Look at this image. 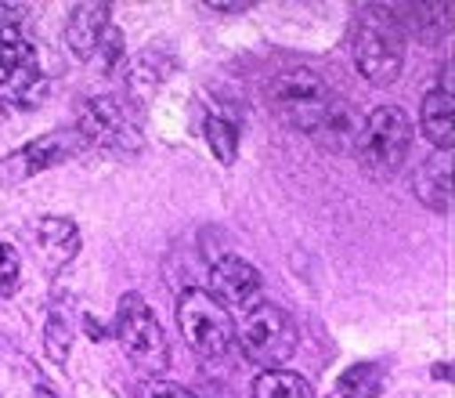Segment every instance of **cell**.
<instances>
[{
    "instance_id": "obj_1",
    "label": "cell",
    "mask_w": 455,
    "mask_h": 398,
    "mask_svg": "<svg viewBox=\"0 0 455 398\" xmlns=\"http://www.w3.org/2000/svg\"><path fill=\"white\" fill-rule=\"evenodd\" d=\"M267 102L282 120L293 131L307 134L315 145H322L329 152L355 149V138L362 131L355 105L344 94H336L329 87V80H322L315 69L297 66V69L278 73L267 84Z\"/></svg>"
},
{
    "instance_id": "obj_2",
    "label": "cell",
    "mask_w": 455,
    "mask_h": 398,
    "mask_svg": "<svg viewBox=\"0 0 455 398\" xmlns=\"http://www.w3.org/2000/svg\"><path fill=\"white\" fill-rule=\"evenodd\" d=\"M355 152L365 175L372 178H394L397 170L405 167L409 152H412V120L405 109L397 105H376L358 138H355Z\"/></svg>"
},
{
    "instance_id": "obj_3",
    "label": "cell",
    "mask_w": 455,
    "mask_h": 398,
    "mask_svg": "<svg viewBox=\"0 0 455 398\" xmlns=\"http://www.w3.org/2000/svg\"><path fill=\"white\" fill-rule=\"evenodd\" d=\"M235 345L253 366L271 370V366H282L286 359H293V352L300 345V329H297V319L282 305L260 301L243 312V322L235 326Z\"/></svg>"
},
{
    "instance_id": "obj_4",
    "label": "cell",
    "mask_w": 455,
    "mask_h": 398,
    "mask_svg": "<svg viewBox=\"0 0 455 398\" xmlns=\"http://www.w3.org/2000/svg\"><path fill=\"white\" fill-rule=\"evenodd\" d=\"M355 66L372 87H390L405 69V37L383 8H369V19H358Z\"/></svg>"
},
{
    "instance_id": "obj_5",
    "label": "cell",
    "mask_w": 455,
    "mask_h": 398,
    "mask_svg": "<svg viewBox=\"0 0 455 398\" xmlns=\"http://www.w3.org/2000/svg\"><path fill=\"white\" fill-rule=\"evenodd\" d=\"M178 326L185 345L199 359H224L235 348V319L224 305H217L206 290H185L178 297Z\"/></svg>"
},
{
    "instance_id": "obj_6",
    "label": "cell",
    "mask_w": 455,
    "mask_h": 398,
    "mask_svg": "<svg viewBox=\"0 0 455 398\" xmlns=\"http://www.w3.org/2000/svg\"><path fill=\"white\" fill-rule=\"evenodd\" d=\"M116 340L124 355L145 370V373H163L170 366V345L166 333L156 319V312L148 308V301L141 294H124L116 305Z\"/></svg>"
},
{
    "instance_id": "obj_7",
    "label": "cell",
    "mask_w": 455,
    "mask_h": 398,
    "mask_svg": "<svg viewBox=\"0 0 455 398\" xmlns=\"http://www.w3.org/2000/svg\"><path fill=\"white\" fill-rule=\"evenodd\" d=\"M76 134L84 138L87 149H105V152H138L141 149V127L134 120L131 105L112 94L80 102Z\"/></svg>"
},
{
    "instance_id": "obj_8",
    "label": "cell",
    "mask_w": 455,
    "mask_h": 398,
    "mask_svg": "<svg viewBox=\"0 0 455 398\" xmlns=\"http://www.w3.org/2000/svg\"><path fill=\"white\" fill-rule=\"evenodd\" d=\"M47 91L51 84L40 73L36 47L15 26H0V98L19 109H40Z\"/></svg>"
},
{
    "instance_id": "obj_9",
    "label": "cell",
    "mask_w": 455,
    "mask_h": 398,
    "mask_svg": "<svg viewBox=\"0 0 455 398\" xmlns=\"http://www.w3.org/2000/svg\"><path fill=\"white\" fill-rule=\"evenodd\" d=\"M80 152H87V145L76 134V127H69V131H47V134H40L36 142H26L22 149H15L4 159V175L12 182H26L33 175H44V170H51V167H62V163L76 159Z\"/></svg>"
},
{
    "instance_id": "obj_10",
    "label": "cell",
    "mask_w": 455,
    "mask_h": 398,
    "mask_svg": "<svg viewBox=\"0 0 455 398\" xmlns=\"http://www.w3.org/2000/svg\"><path fill=\"white\" fill-rule=\"evenodd\" d=\"M260 290H264L260 272H257L250 261H243L239 254H224V250H220V254L210 257V290H206V294H210L217 305L246 312V308L257 305Z\"/></svg>"
},
{
    "instance_id": "obj_11",
    "label": "cell",
    "mask_w": 455,
    "mask_h": 398,
    "mask_svg": "<svg viewBox=\"0 0 455 398\" xmlns=\"http://www.w3.org/2000/svg\"><path fill=\"white\" fill-rule=\"evenodd\" d=\"M108 15H112L108 4H91V0L87 4H73L69 19H66V44L73 51V59H80V62H94L98 59L101 37L112 26Z\"/></svg>"
},
{
    "instance_id": "obj_12",
    "label": "cell",
    "mask_w": 455,
    "mask_h": 398,
    "mask_svg": "<svg viewBox=\"0 0 455 398\" xmlns=\"http://www.w3.org/2000/svg\"><path fill=\"white\" fill-rule=\"evenodd\" d=\"M36 243H40V257H44L47 272H62L80 250V229L73 217L47 214L36 221Z\"/></svg>"
},
{
    "instance_id": "obj_13",
    "label": "cell",
    "mask_w": 455,
    "mask_h": 398,
    "mask_svg": "<svg viewBox=\"0 0 455 398\" xmlns=\"http://www.w3.org/2000/svg\"><path fill=\"white\" fill-rule=\"evenodd\" d=\"M419 131L427 134V142L441 152H451L455 145V102H451V91L444 87H434L423 105H419Z\"/></svg>"
},
{
    "instance_id": "obj_14",
    "label": "cell",
    "mask_w": 455,
    "mask_h": 398,
    "mask_svg": "<svg viewBox=\"0 0 455 398\" xmlns=\"http://www.w3.org/2000/svg\"><path fill=\"white\" fill-rule=\"evenodd\" d=\"M416 196L434 210V214H451V163L441 156H430L416 167L412 178Z\"/></svg>"
},
{
    "instance_id": "obj_15",
    "label": "cell",
    "mask_w": 455,
    "mask_h": 398,
    "mask_svg": "<svg viewBox=\"0 0 455 398\" xmlns=\"http://www.w3.org/2000/svg\"><path fill=\"white\" fill-rule=\"evenodd\" d=\"M387 387V373L376 362H355L336 377L329 398H379Z\"/></svg>"
},
{
    "instance_id": "obj_16",
    "label": "cell",
    "mask_w": 455,
    "mask_h": 398,
    "mask_svg": "<svg viewBox=\"0 0 455 398\" xmlns=\"http://www.w3.org/2000/svg\"><path fill=\"white\" fill-rule=\"evenodd\" d=\"M253 398H311V384L293 370H264L253 380Z\"/></svg>"
},
{
    "instance_id": "obj_17",
    "label": "cell",
    "mask_w": 455,
    "mask_h": 398,
    "mask_svg": "<svg viewBox=\"0 0 455 398\" xmlns=\"http://www.w3.org/2000/svg\"><path fill=\"white\" fill-rule=\"evenodd\" d=\"M203 138L210 145V152L217 156V163L232 167L235 156H239V127L228 120V117H217V112H206L203 120Z\"/></svg>"
},
{
    "instance_id": "obj_18",
    "label": "cell",
    "mask_w": 455,
    "mask_h": 398,
    "mask_svg": "<svg viewBox=\"0 0 455 398\" xmlns=\"http://www.w3.org/2000/svg\"><path fill=\"white\" fill-rule=\"evenodd\" d=\"M44 352L54 366H66L69 362V352H73V326L62 312V305H54L47 312V322H44Z\"/></svg>"
},
{
    "instance_id": "obj_19",
    "label": "cell",
    "mask_w": 455,
    "mask_h": 398,
    "mask_svg": "<svg viewBox=\"0 0 455 398\" xmlns=\"http://www.w3.org/2000/svg\"><path fill=\"white\" fill-rule=\"evenodd\" d=\"M22 287V257L12 243H0V297H15Z\"/></svg>"
},
{
    "instance_id": "obj_20",
    "label": "cell",
    "mask_w": 455,
    "mask_h": 398,
    "mask_svg": "<svg viewBox=\"0 0 455 398\" xmlns=\"http://www.w3.org/2000/svg\"><path fill=\"white\" fill-rule=\"evenodd\" d=\"M141 394H145V398H199L196 391H188V387H181V384H174V380H148Z\"/></svg>"
},
{
    "instance_id": "obj_21",
    "label": "cell",
    "mask_w": 455,
    "mask_h": 398,
    "mask_svg": "<svg viewBox=\"0 0 455 398\" xmlns=\"http://www.w3.org/2000/svg\"><path fill=\"white\" fill-rule=\"evenodd\" d=\"M26 12H29L26 4H0V26H15L19 29V22H22Z\"/></svg>"
},
{
    "instance_id": "obj_22",
    "label": "cell",
    "mask_w": 455,
    "mask_h": 398,
    "mask_svg": "<svg viewBox=\"0 0 455 398\" xmlns=\"http://www.w3.org/2000/svg\"><path fill=\"white\" fill-rule=\"evenodd\" d=\"M250 8V0H239V4H210V12H224V15H239Z\"/></svg>"
},
{
    "instance_id": "obj_23",
    "label": "cell",
    "mask_w": 455,
    "mask_h": 398,
    "mask_svg": "<svg viewBox=\"0 0 455 398\" xmlns=\"http://www.w3.org/2000/svg\"><path fill=\"white\" fill-rule=\"evenodd\" d=\"M36 398H59V394H54L51 387H36Z\"/></svg>"
}]
</instances>
